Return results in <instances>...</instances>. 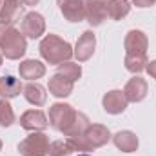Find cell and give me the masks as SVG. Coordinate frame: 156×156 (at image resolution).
Returning <instances> with one entry per match:
<instances>
[{
    "instance_id": "cell-26",
    "label": "cell",
    "mask_w": 156,
    "mask_h": 156,
    "mask_svg": "<svg viewBox=\"0 0 156 156\" xmlns=\"http://www.w3.org/2000/svg\"><path fill=\"white\" fill-rule=\"evenodd\" d=\"M154 2L156 0H133V4H134L136 7H151Z\"/></svg>"
},
{
    "instance_id": "cell-15",
    "label": "cell",
    "mask_w": 156,
    "mask_h": 156,
    "mask_svg": "<svg viewBox=\"0 0 156 156\" xmlns=\"http://www.w3.org/2000/svg\"><path fill=\"white\" fill-rule=\"evenodd\" d=\"M73 85H75V82H71V80H67V78H64L62 75H53V76L49 78V93L53 94V96H56V98H67L71 93H73Z\"/></svg>"
},
{
    "instance_id": "cell-30",
    "label": "cell",
    "mask_w": 156,
    "mask_h": 156,
    "mask_svg": "<svg viewBox=\"0 0 156 156\" xmlns=\"http://www.w3.org/2000/svg\"><path fill=\"white\" fill-rule=\"evenodd\" d=\"M78 156H93V154H87V153H82V154H78Z\"/></svg>"
},
{
    "instance_id": "cell-17",
    "label": "cell",
    "mask_w": 156,
    "mask_h": 156,
    "mask_svg": "<svg viewBox=\"0 0 156 156\" xmlns=\"http://www.w3.org/2000/svg\"><path fill=\"white\" fill-rule=\"evenodd\" d=\"M20 91H24V85L18 78L11 76V75H5V76H0V96L9 100V98H16L20 94Z\"/></svg>"
},
{
    "instance_id": "cell-29",
    "label": "cell",
    "mask_w": 156,
    "mask_h": 156,
    "mask_svg": "<svg viewBox=\"0 0 156 156\" xmlns=\"http://www.w3.org/2000/svg\"><path fill=\"white\" fill-rule=\"evenodd\" d=\"M20 2H22L24 5H37L40 0H20Z\"/></svg>"
},
{
    "instance_id": "cell-7",
    "label": "cell",
    "mask_w": 156,
    "mask_h": 156,
    "mask_svg": "<svg viewBox=\"0 0 156 156\" xmlns=\"http://www.w3.org/2000/svg\"><path fill=\"white\" fill-rule=\"evenodd\" d=\"M123 47H125V55H147V47H149V38L144 31L140 29H131L125 40H123Z\"/></svg>"
},
{
    "instance_id": "cell-1",
    "label": "cell",
    "mask_w": 156,
    "mask_h": 156,
    "mask_svg": "<svg viewBox=\"0 0 156 156\" xmlns=\"http://www.w3.org/2000/svg\"><path fill=\"white\" fill-rule=\"evenodd\" d=\"M40 55L49 66H58L64 62H69L73 56V47L69 42L60 38L58 35H45L40 42Z\"/></svg>"
},
{
    "instance_id": "cell-18",
    "label": "cell",
    "mask_w": 156,
    "mask_h": 156,
    "mask_svg": "<svg viewBox=\"0 0 156 156\" xmlns=\"http://www.w3.org/2000/svg\"><path fill=\"white\" fill-rule=\"evenodd\" d=\"M24 96L26 100L35 105V107H42L45 102H47V93L45 89L40 85V83H35V82H29L27 85H24Z\"/></svg>"
},
{
    "instance_id": "cell-20",
    "label": "cell",
    "mask_w": 156,
    "mask_h": 156,
    "mask_svg": "<svg viewBox=\"0 0 156 156\" xmlns=\"http://www.w3.org/2000/svg\"><path fill=\"white\" fill-rule=\"evenodd\" d=\"M91 125V122H89V118L85 116L83 113H78L75 115V118H73V122H71V125L66 129V136L67 138H73V136H80V134H83L85 131H87V127Z\"/></svg>"
},
{
    "instance_id": "cell-25",
    "label": "cell",
    "mask_w": 156,
    "mask_h": 156,
    "mask_svg": "<svg viewBox=\"0 0 156 156\" xmlns=\"http://www.w3.org/2000/svg\"><path fill=\"white\" fill-rule=\"evenodd\" d=\"M15 123V113L7 100H0V127H11Z\"/></svg>"
},
{
    "instance_id": "cell-32",
    "label": "cell",
    "mask_w": 156,
    "mask_h": 156,
    "mask_svg": "<svg viewBox=\"0 0 156 156\" xmlns=\"http://www.w3.org/2000/svg\"><path fill=\"white\" fill-rule=\"evenodd\" d=\"M0 149H2V140H0Z\"/></svg>"
},
{
    "instance_id": "cell-13",
    "label": "cell",
    "mask_w": 156,
    "mask_h": 156,
    "mask_svg": "<svg viewBox=\"0 0 156 156\" xmlns=\"http://www.w3.org/2000/svg\"><path fill=\"white\" fill-rule=\"evenodd\" d=\"M24 15V4L20 0H4L0 7V24L15 26Z\"/></svg>"
},
{
    "instance_id": "cell-21",
    "label": "cell",
    "mask_w": 156,
    "mask_h": 156,
    "mask_svg": "<svg viewBox=\"0 0 156 156\" xmlns=\"http://www.w3.org/2000/svg\"><path fill=\"white\" fill-rule=\"evenodd\" d=\"M131 4L127 0H109L107 4V16L113 20H122L129 15Z\"/></svg>"
},
{
    "instance_id": "cell-16",
    "label": "cell",
    "mask_w": 156,
    "mask_h": 156,
    "mask_svg": "<svg viewBox=\"0 0 156 156\" xmlns=\"http://www.w3.org/2000/svg\"><path fill=\"white\" fill-rule=\"evenodd\" d=\"M113 142L122 153H134L138 149V136L133 131H120L113 136Z\"/></svg>"
},
{
    "instance_id": "cell-33",
    "label": "cell",
    "mask_w": 156,
    "mask_h": 156,
    "mask_svg": "<svg viewBox=\"0 0 156 156\" xmlns=\"http://www.w3.org/2000/svg\"><path fill=\"white\" fill-rule=\"evenodd\" d=\"M0 7H2V4H0Z\"/></svg>"
},
{
    "instance_id": "cell-3",
    "label": "cell",
    "mask_w": 156,
    "mask_h": 156,
    "mask_svg": "<svg viewBox=\"0 0 156 156\" xmlns=\"http://www.w3.org/2000/svg\"><path fill=\"white\" fill-rule=\"evenodd\" d=\"M0 49L7 60H20L27 51V40L18 29L11 27L9 33L5 35V38L2 40Z\"/></svg>"
},
{
    "instance_id": "cell-2",
    "label": "cell",
    "mask_w": 156,
    "mask_h": 156,
    "mask_svg": "<svg viewBox=\"0 0 156 156\" xmlns=\"http://www.w3.org/2000/svg\"><path fill=\"white\" fill-rule=\"evenodd\" d=\"M109 140H111V133L102 123H93L87 127L83 134L69 138L75 151H94L98 147H104Z\"/></svg>"
},
{
    "instance_id": "cell-23",
    "label": "cell",
    "mask_w": 156,
    "mask_h": 156,
    "mask_svg": "<svg viewBox=\"0 0 156 156\" xmlns=\"http://www.w3.org/2000/svg\"><path fill=\"white\" fill-rule=\"evenodd\" d=\"M56 73L71 82H76L82 76V67H80V64H75V62H64V64H58Z\"/></svg>"
},
{
    "instance_id": "cell-11",
    "label": "cell",
    "mask_w": 156,
    "mask_h": 156,
    "mask_svg": "<svg viewBox=\"0 0 156 156\" xmlns=\"http://www.w3.org/2000/svg\"><path fill=\"white\" fill-rule=\"evenodd\" d=\"M127 104L129 102H127L123 91H120V89H113V91L105 93L102 98V105H104L105 113H109V115H122L127 109Z\"/></svg>"
},
{
    "instance_id": "cell-22",
    "label": "cell",
    "mask_w": 156,
    "mask_h": 156,
    "mask_svg": "<svg viewBox=\"0 0 156 156\" xmlns=\"http://www.w3.org/2000/svg\"><path fill=\"white\" fill-rule=\"evenodd\" d=\"M125 69L133 75H138L142 71H145L149 60H147V55H125Z\"/></svg>"
},
{
    "instance_id": "cell-12",
    "label": "cell",
    "mask_w": 156,
    "mask_h": 156,
    "mask_svg": "<svg viewBox=\"0 0 156 156\" xmlns=\"http://www.w3.org/2000/svg\"><path fill=\"white\" fill-rule=\"evenodd\" d=\"M94 45H96L94 33L93 31H83L82 37L78 38L75 49H73V56H76L78 62H87L94 53Z\"/></svg>"
},
{
    "instance_id": "cell-28",
    "label": "cell",
    "mask_w": 156,
    "mask_h": 156,
    "mask_svg": "<svg viewBox=\"0 0 156 156\" xmlns=\"http://www.w3.org/2000/svg\"><path fill=\"white\" fill-rule=\"evenodd\" d=\"M13 26H5V24H0V44H2V40L5 38V35L9 33V29H11Z\"/></svg>"
},
{
    "instance_id": "cell-8",
    "label": "cell",
    "mask_w": 156,
    "mask_h": 156,
    "mask_svg": "<svg viewBox=\"0 0 156 156\" xmlns=\"http://www.w3.org/2000/svg\"><path fill=\"white\" fill-rule=\"evenodd\" d=\"M85 2V20L93 26L98 27L104 24L107 18V4L109 0H83Z\"/></svg>"
},
{
    "instance_id": "cell-24",
    "label": "cell",
    "mask_w": 156,
    "mask_h": 156,
    "mask_svg": "<svg viewBox=\"0 0 156 156\" xmlns=\"http://www.w3.org/2000/svg\"><path fill=\"white\" fill-rule=\"evenodd\" d=\"M71 153H75V149H73V145H71V142L67 138V140H55V142H51L47 154L49 156H67Z\"/></svg>"
},
{
    "instance_id": "cell-31",
    "label": "cell",
    "mask_w": 156,
    "mask_h": 156,
    "mask_svg": "<svg viewBox=\"0 0 156 156\" xmlns=\"http://www.w3.org/2000/svg\"><path fill=\"white\" fill-rule=\"evenodd\" d=\"M2 56H4V55H2V53H0V66H2Z\"/></svg>"
},
{
    "instance_id": "cell-9",
    "label": "cell",
    "mask_w": 156,
    "mask_h": 156,
    "mask_svg": "<svg viewBox=\"0 0 156 156\" xmlns=\"http://www.w3.org/2000/svg\"><path fill=\"white\" fill-rule=\"evenodd\" d=\"M56 5L67 22L85 20V2L83 0H56Z\"/></svg>"
},
{
    "instance_id": "cell-19",
    "label": "cell",
    "mask_w": 156,
    "mask_h": 156,
    "mask_svg": "<svg viewBox=\"0 0 156 156\" xmlns=\"http://www.w3.org/2000/svg\"><path fill=\"white\" fill-rule=\"evenodd\" d=\"M18 73H20V78L37 80V78H42L45 75V66L38 60H24L18 66Z\"/></svg>"
},
{
    "instance_id": "cell-10",
    "label": "cell",
    "mask_w": 156,
    "mask_h": 156,
    "mask_svg": "<svg viewBox=\"0 0 156 156\" xmlns=\"http://www.w3.org/2000/svg\"><path fill=\"white\" fill-rule=\"evenodd\" d=\"M47 116L40 109H29L20 116V127L31 133H42L44 129H47Z\"/></svg>"
},
{
    "instance_id": "cell-27",
    "label": "cell",
    "mask_w": 156,
    "mask_h": 156,
    "mask_svg": "<svg viewBox=\"0 0 156 156\" xmlns=\"http://www.w3.org/2000/svg\"><path fill=\"white\" fill-rule=\"evenodd\" d=\"M145 71L149 73V76H151V78H154V80H156V60H153V62H149V64H147Z\"/></svg>"
},
{
    "instance_id": "cell-5",
    "label": "cell",
    "mask_w": 156,
    "mask_h": 156,
    "mask_svg": "<svg viewBox=\"0 0 156 156\" xmlns=\"http://www.w3.org/2000/svg\"><path fill=\"white\" fill-rule=\"evenodd\" d=\"M18 153L22 156H45L49 153V138L44 133H33L18 144Z\"/></svg>"
},
{
    "instance_id": "cell-6",
    "label": "cell",
    "mask_w": 156,
    "mask_h": 156,
    "mask_svg": "<svg viewBox=\"0 0 156 156\" xmlns=\"http://www.w3.org/2000/svg\"><path fill=\"white\" fill-rule=\"evenodd\" d=\"M20 33L27 38H40L45 33V20L37 11H29L24 15L22 24H20Z\"/></svg>"
},
{
    "instance_id": "cell-14",
    "label": "cell",
    "mask_w": 156,
    "mask_h": 156,
    "mask_svg": "<svg viewBox=\"0 0 156 156\" xmlns=\"http://www.w3.org/2000/svg\"><path fill=\"white\" fill-rule=\"evenodd\" d=\"M147 91H149V85L145 82V78L142 76H134L131 78L125 87H123V94L127 98V102H142L145 96H147Z\"/></svg>"
},
{
    "instance_id": "cell-4",
    "label": "cell",
    "mask_w": 156,
    "mask_h": 156,
    "mask_svg": "<svg viewBox=\"0 0 156 156\" xmlns=\"http://www.w3.org/2000/svg\"><path fill=\"white\" fill-rule=\"evenodd\" d=\"M76 115V111L69 105V104H62V102H56L51 105L49 109V125L60 133H66V129L71 125L73 118Z\"/></svg>"
}]
</instances>
